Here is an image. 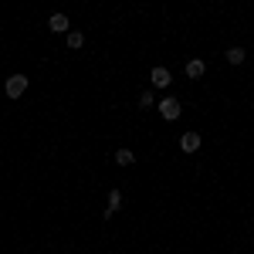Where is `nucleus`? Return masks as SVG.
Segmentation results:
<instances>
[{"label": "nucleus", "instance_id": "obj_10", "mask_svg": "<svg viewBox=\"0 0 254 254\" xmlns=\"http://www.w3.org/2000/svg\"><path fill=\"white\" fill-rule=\"evenodd\" d=\"M85 44V34L81 31H68V48H81Z\"/></svg>", "mask_w": 254, "mask_h": 254}, {"label": "nucleus", "instance_id": "obj_4", "mask_svg": "<svg viewBox=\"0 0 254 254\" xmlns=\"http://www.w3.org/2000/svg\"><path fill=\"white\" fill-rule=\"evenodd\" d=\"M149 78H153V85H156V88H166V85L173 81V75H170L166 68H153V75H149Z\"/></svg>", "mask_w": 254, "mask_h": 254}, {"label": "nucleus", "instance_id": "obj_1", "mask_svg": "<svg viewBox=\"0 0 254 254\" xmlns=\"http://www.w3.org/2000/svg\"><path fill=\"white\" fill-rule=\"evenodd\" d=\"M24 92H27V75H10V78H7V95L20 98Z\"/></svg>", "mask_w": 254, "mask_h": 254}, {"label": "nucleus", "instance_id": "obj_9", "mask_svg": "<svg viewBox=\"0 0 254 254\" xmlns=\"http://www.w3.org/2000/svg\"><path fill=\"white\" fill-rule=\"evenodd\" d=\"M244 58H248L244 48H231V51H227V61H231V64H244Z\"/></svg>", "mask_w": 254, "mask_h": 254}, {"label": "nucleus", "instance_id": "obj_3", "mask_svg": "<svg viewBox=\"0 0 254 254\" xmlns=\"http://www.w3.org/2000/svg\"><path fill=\"white\" fill-rule=\"evenodd\" d=\"M180 149H183V153H196V149H200V136H196V132H183V136H180Z\"/></svg>", "mask_w": 254, "mask_h": 254}, {"label": "nucleus", "instance_id": "obj_6", "mask_svg": "<svg viewBox=\"0 0 254 254\" xmlns=\"http://www.w3.org/2000/svg\"><path fill=\"white\" fill-rule=\"evenodd\" d=\"M119 207H122V193H119V190H109V207H105V217H112Z\"/></svg>", "mask_w": 254, "mask_h": 254}, {"label": "nucleus", "instance_id": "obj_5", "mask_svg": "<svg viewBox=\"0 0 254 254\" xmlns=\"http://www.w3.org/2000/svg\"><path fill=\"white\" fill-rule=\"evenodd\" d=\"M48 27H51L55 34H61V31H68V17H64V14H51V20H48Z\"/></svg>", "mask_w": 254, "mask_h": 254}, {"label": "nucleus", "instance_id": "obj_8", "mask_svg": "<svg viewBox=\"0 0 254 254\" xmlns=\"http://www.w3.org/2000/svg\"><path fill=\"white\" fill-rule=\"evenodd\" d=\"M116 163H119V166H132V163H136L132 149H119V153H116Z\"/></svg>", "mask_w": 254, "mask_h": 254}, {"label": "nucleus", "instance_id": "obj_11", "mask_svg": "<svg viewBox=\"0 0 254 254\" xmlns=\"http://www.w3.org/2000/svg\"><path fill=\"white\" fill-rule=\"evenodd\" d=\"M153 102H156L153 92H142V95H139V105H142V109H153Z\"/></svg>", "mask_w": 254, "mask_h": 254}, {"label": "nucleus", "instance_id": "obj_7", "mask_svg": "<svg viewBox=\"0 0 254 254\" xmlns=\"http://www.w3.org/2000/svg\"><path fill=\"white\" fill-rule=\"evenodd\" d=\"M203 71H207V64H203V61H200V58L187 61V75H190V78H200Z\"/></svg>", "mask_w": 254, "mask_h": 254}, {"label": "nucleus", "instance_id": "obj_2", "mask_svg": "<svg viewBox=\"0 0 254 254\" xmlns=\"http://www.w3.org/2000/svg\"><path fill=\"white\" fill-rule=\"evenodd\" d=\"M156 109L163 112V119H170V122H173V119H180V112H183V105H180L176 98H163Z\"/></svg>", "mask_w": 254, "mask_h": 254}]
</instances>
